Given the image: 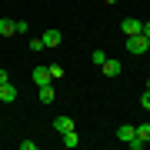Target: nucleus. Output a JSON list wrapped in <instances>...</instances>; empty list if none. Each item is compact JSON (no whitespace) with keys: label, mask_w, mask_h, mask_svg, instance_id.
Masks as SVG:
<instances>
[{"label":"nucleus","mask_w":150,"mask_h":150,"mask_svg":"<svg viewBox=\"0 0 150 150\" xmlns=\"http://www.w3.org/2000/svg\"><path fill=\"white\" fill-rule=\"evenodd\" d=\"M117 140H123L130 150H140V147H144V140L137 137V127H134V123H120V127H117Z\"/></svg>","instance_id":"nucleus-1"},{"label":"nucleus","mask_w":150,"mask_h":150,"mask_svg":"<svg viewBox=\"0 0 150 150\" xmlns=\"http://www.w3.org/2000/svg\"><path fill=\"white\" fill-rule=\"evenodd\" d=\"M147 50H150V40L144 37V33H134V37H127V54L140 57V54H147Z\"/></svg>","instance_id":"nucleus-2"},{"label":"nucleus","mask_w":150,"mask_h":150,"mask_svg":"<svg viewBox=\"0 0 150 150\" xmlns=\"http://www.w3.org/2000/svg\"><path fill=\"white\" fill-rule=\"evenodd\" d=\"M120 30L127 33V37H134V33L144 30V20H137V17H123V20H120Z\"/></svg>","instance_id":"nucleus-3"},{"label":"nucleus","mask_w":150,"mask_h":150,"mask_svg":"<svg viewBox=\"0 0 150 150\" xmlns=\"http://www.w3.org/2000/svg\"><path fill=\"white\" fill-rule=\"evenodd\" d=\"M100 70H103V77H120V70H123V64H120V60H103V64H100Z\"/></svg>","instance_id":"nucleus-4"},{"label":"nucleus","mask_w":150,"mask_h":150,"mask_svg":"<svg viewBox=\"0 0 150 150\" xmlns=\"http://www.w3.org/2000/svg\"><path fill=\"white\" fill-rule=\"evenodd\" d=\"M17 100V87L7 80V83H0V103H13Z\"/></svg>","instance_id":"nucleus-5"},{"label":"nucleus","mask_w":150,"mask_h":150,"mask_svg":"<svg viewBox=\"0 0 150 150\" xmlns=\"http://www.w3.org/2000/svg\"><path fill=\"white\" fill-rule=\"evenodd\" d=\"M33 83H37V87L54 83V80H50V70H47V67H33Z\"/></svg>","instance_id":"nucleus-6"},{"label":"nucleus","mask_w":150,"mask_h":150,"mask_svg":"<svg viewBox=\"0 0 150 150\" xmlns=\"http://www.w3.org/2000/svg\"><path fill=\"white\" fill-rule=\"evenodd\" d=\"M17 33V20H10V17H0V37H13Z\"/></svg>","instance_id":"nucleus-7"},{"label":"nucleus","mask_w":150,"mask_h":150,"mask_svg":"<svg viewBox=\"0 0 150 150\" xmlns=\"http://www.w3.org/2000/svg\"><path fill=\"white\" fill-rule=\"evenodd\" d=\"M43 47H60V40H64V33H60V30H47V33H43Z\"/></svg>","instance_id":"nucleus-8"},{"label":"nucleus","mask_w":150,"mask_h":150,"mask_svg":"<svg viewBox=\"0 0 150 150\" xmlns=\"http://www.w3.org/2000/svg\"><path fill=\"white\" fill-rule=\"evenodd\" d=\"M54 130H57V134H67V130H74V117H57V120H54Z\"/></svg>","instance_id":"nucleus-9"},{"label":"nucleus","mask_w":150,"mask_h":150,"mask_svg":"<svg viewBox=\"0 0 150 150\" xmlns=\"http://www.w3.org/2000/svg\"><path fill=\"white\" fill-rule=\"evenodd\" d=\"M40 103H54V83L40 87Z\"/></svg>","instance_id":"nucleus-10"},{"label":"nucleus","mask_w":150,"mask_h":150,"mask_svg":"<svg viewBox=\"0 0 150 150\" xmlns=\"http://www.w3.org/2000/svg\"><path fill=\"white\" fill-rule=\"evenodd\" d=\"M80 144V134H77V130H67L64 134V147H77Z\"/></svg>","instance_id":"nucleus-11"},{"label":"nucleus","mask_w":150,"mask_h":150,"mask_svg":"<svg viewBox=\"0 0 150 150\" xmlns=\"http://www.w3.org/2000/svg\"><path fill=\"white\" fill-rule=\"evenodd\" d=\"M47 70H50V80H64V74H67V70L60 67V64H50Z\"/></svg>","instance_id":"nucleus-12"},{"label":"nucleus","mask_w":150,"mask_h":150,"mask_svg":"<svg viewBox=\"0 0 150 150\" xmlns=\"http://www.w3.org/2000/svg\"><path fill=\"white\" fill-rule=\"evenodd\" d=\"M137 137L144 140V147L150 144V123H140V127H137Z\"/></svg>","instance_id":"nucleus-13"},{"label":"nucleus","mask_w":150,"mask_h":150,"mask_svg":"<svg viewBox=\"0 0 150 150\" xmlns=\"http://www.w3.org/2000/svg\"><path fill=\"white\" fill-rule=\"evenodd\" d=\"M90 60H93V64H97V67H100V64H103V60H107V54H103V50H93V54H90Z\"/></svg>","instance_id":"nucleus-14"},{"label":"nucleus","mask_w":150,"mask_h":150,"mask_svg":"<svg viewBox=\"0 0 150 150\" xmlns=\"http://www.w3.org/2000/svg\"><path fill=\"white\" fill-rule=\"evenodd\" d=\"M30 50H33V54H40V50H47V47H43L40 37H33V40H30Z\"/></svg>","instance_id":"nucleus-15"},{"label":"nucleus","mask_w":150,"mask_h":150,"mask_svg":"<svg viewBox=\"0 0 150 150\" xmlns=\"http://www.w3.org/2000/svg\"><path fill=\"white\" fill-rule=\"evenodd\" d=\"M140 107H144V110H150V90H144V93H140Z\"/></svg>","instance_id":"nucleus-16"},{"label":"nucleus","mask_w":150,"mask_h":150,"mask_svg":"<svg viewBox=\"0 0 150 150\" xmlns=\"http://www.w3.org/2000/svg\"><path fill=\"white\" fill-rule=\"evenodd\" d=\"M7 80H10V74H7L4 67H0V83H7Z\"/></svg>","instance_id":"nucleus-17"},{"label":"nucleus","mask_w":150,"mask_h":150,"mask_svg":"<svg viewBox=\"0 0 150 150\" xmlns=\"http://www.w3.org/2000/svg\"><path fill=\"white\" fill-rule=\"evenodd\" d=\"M140 33H144V37H147V40H150V20H147V23H144V30H140Z\"/></svg>","instance_id":"nucleus-18"},{"label":"nucleus","mask_w":150,"mask_h":150,"mask_svg":"<svg viewBox=\"0 0 150 150\" xmlns=\"http://www.w3.org/2000/svg\"><path fill=\"white\" fill-rule=\"evenodd\" d=\"M103 4H117V0H103Z\"/></svg>","instance_id":"nucleus-19"},{"label":"nucleus","mask_w":150,"mask_h":150,"mask_svg":"<svg viewBox=\"0 0 150 150\" xmlns=\"http://www.w3.org/2000/svg\"><path fill=\"white\" fill-rule=\"evenodd\" d=\"M147 90H150V80H147Z\"/></svg>","instance_id":"nucleus-20"}]
</instances>
